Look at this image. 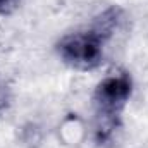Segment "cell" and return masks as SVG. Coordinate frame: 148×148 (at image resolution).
<instances>
[{"label": "cell", "mask_w": 148, "mask_h": 148, "mask_svg": "<svg viewBox=\"0 0 148 148\" xmlns=\"http://www.w3.org/2000/svg\"><path fill=\"white\" fill-rule=\"evenodd\" d=\"M19 5V0H0V16H10Z\"/></svg>", "instance_id": "cell-4"}, {"label": "cell", "mask_w": 148, "mask_h": 148, "mask_svg": "<svg viewBox=\"0 0 148 148\" xmlns=\"http://www.w3.org/2000/svg\"><path fill=\"white\" fill-rule=\"evenodd\" d=\"M109 38L95 26L74 31L57 41V53L64 64L77 71H93L103 60L105 43Z\"/></svg>", "instance_id": "cell-1"}, {"label": "cell", "mask_w": 148, "mask_h": 148, "mask_svg": "<svg viewBox=\"0 0 148 148\" xmlns=\"http://www.w3.org/2000/svg\"><path fill=\"white\" fill-rule=\"evenodd\" d=\"M10 103H12V86L9 79L0 73V117L9 110Z\"/></svg>", "instance_id": "cell-3"}, {"label": "cell", "mask_w": 148, "mask_h": 148, "mask_svg": "<svg viewBox=\"0 0 148 148\" xmlns=\"http://www.w3.org/2000/svg\"><path fill=\"white\" fill-rule=\"evenodd\" d=\"M133 93V79L126 71H117L105 76L95 88L93 105L95 115L100 117H121Z\"/></svg>", "instance_id": "cell-2"}]
</instances>
